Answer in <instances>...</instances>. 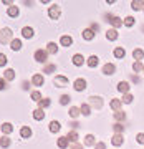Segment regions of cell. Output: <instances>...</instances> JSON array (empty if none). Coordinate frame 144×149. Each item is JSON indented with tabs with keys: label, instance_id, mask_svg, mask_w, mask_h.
Listing matches in <instances>:
<instances>
[{
	"label": "cell",
	"instance_id": "1",
	"mask_svg": "<svg viewBox=\"0 0 144 149\" xmlns=\"http://www.w3.org/2000/svg\"><path fill=\"white\" fill-rule=\"evenodd\" d=\"M12 40H13L12 30L7 28V27H3L2 30H0V43H2V45H7V43H12Z\"/></svg>",
	"mask_w": 144,
	"mask_h": 149
},
{
	"label": "cell",
	"instance_id": "2",
	"mask_svg": "<svg viewBox=\"0 0 144 149\" xmlns=\"http://www.w3.org/2000/svg\"><path fill=\"white\" fill-rule=\"evenodd\" d=\"M33 58H35V61H38V63L47 65V60H48L47 50H37V52H35V55H33Z\"/></svg>",
	"mask_w": 144,
	"mask_h": 149
},
{
	"label": "cell",
	"instance_id": "3",
	"mask_svg": "<svg viewBox=\"0 0 144 149\" xmlns=\"http://www.w3.org/2000/svg\"><path fill=\"white\" fill-rule=\"evenodd\" d=\"M60 13H61V10H60V7L56 5V3H53V5L48 8V17H50L51 20H58Z\"/></svg>",
	"mask_w": 144,
	"mask_h": 149
},
{
	"label": "cell",
	"instance_id": "4",
	"mask_svg": "<svg viewBox=\"0 0 144 149\" xmlns=\"http://www.w3.org/2000/svg\"><path fill=\"white\" fill-rule=\"evenodd\" d=\"M90 106L96 108V109H101L103 108V98L101 96H90Z\"/></svg>",
	"mask_w": 144,
	"mask_h": 149
},
{
	"label": "cell",
	"instance_id": "5",
	"mask_svg": "<svg viewBox=\"0 0 144 149\" xmlns=\"http://www.w3.org/2000/svg\"><path fill=\"white\" fill-rule=\"evenodd\" d=\"M106 17H108V22H109L114 28H119V27L124 25V20H121L119 17H116V15H106Z\"/></svg>",
	"mask_w": 144,
	"mask_h": 149
},
{
	"label": "cell",
	"instance_id": "6",
	"mask_svg": "<svg viewBox=\"0 0 144 149\" xmlns=\"http://www.w3.org/2000/svg\"><path fill=\"white\" fill-rule=\"evenodd\" d=\"M68 78L66 76H61V74H58V76H55V80H53V85L55 86H58V88H65V86H68Z\"/></svg>",
	"mask_w": 144,
	"mask_h": 149
},
{
	"label": "cell",
	"instance_id": "7",
	"mask_svg": "<svg viewBox=\"0 0 144 149\" xmlns=\"http://www.w3.org/2000/svg\"><path fill=\"white\" fill-rule=\"evenodd\" d=\"M86 86H88V83H86L85 78H76L75 83H73V88H75L76 91H85Z\"/></svg>",
	"mask_w": 144,
	"mask_h": 149
},
{
	"label": "cell",
	"instance_id": "8",
	"mask_svg": "<svg viewBox=\"0 0 144 149\" xmlns=\"http://www.w3.org/2000/svg\"><path fill=\"white\" fill-rule=\"evenodd\" d=\"M43 83H45V78H43L42 73H35L32 76V85L33 86H43Z\"/></svg>",
	"mask_w": 144,
	"mask_h": 149
},
{
	"label": "cell",
	"instance_id": "9",
	"mask_svg": "<svg viewBox=\"0 0 144 149\" xmlns=\"http://www.w3.org/2000/svg\"><path fill=\"white\" fill-rule=\"evenodd\" d=\"M129 90H131L129 81H119V83H118V91H119V93L126 95V93H129Z\"/></svg>",
	"mask_w": 144,
	"mask_h": 149
},
{
	"label": "cell",
	"instance_id": "10",
	"mask_svg": "<svg viewBox=\"0 0 144 149\" xmlns=\"http://www.w3.org/2000/svg\"><path fill=\"white\" fill-rule=\"evenodd\" d=\"M116 73V66L113 63H106L103 66V74H108V76H111V74Z\"/></svg>",
	"mask_w": 144,
	"mask_h": 149
},
{
	"label": "cell",
	"instance_id": "11",
	"mask_svg": "<svg viewBox=\"0 0 144 149\" xmlns=\"http://www.w3.org/2000/svg\"><path fill=\"white\" fill-rule=\"evenodd\" d=\"M60 45H61V47H65V48L71 47V45H73V38L70 37V35H63V37L60 38Z\"/></svg>",
	"mask_w": 144,
	"mask_h": 149
},
{
	"label": "cell",
	"instance_id": "12",
	"mask_svg": "<svg viewBox=\"0 0 144 149\" xmlns=\"http://www.w3.org/2000/svg\"><path fill=\"white\" fill-rule=\"evenodd\" d=\"M95 35H96V33L93 32L91 28H85V30H83V33H81V37L85 38V40H88V42H91V40L95 38Z\"/></svg>",
	"mask_w": 144,
	"mask_h": 149
},
{
	"label": "cell",
	"instance_id": "13",
	"mask_svg": "<svg viewBox=\"0 0 144 149\" xmlns=\"http://www.w3.org/2000/svg\"><path fill=\"white\" fill-rule=\"evenodd\" d=\"M48 129H50V133H58L60 129H61V124H60V121L53 119V121L50 123V126H48Z\"/></svg>",
	"mask_w": 144,
	"mask_h": 149
},
{
	"label": "cell",
	"instance_id": "14",
	"mask_svg": "<svg viewBox=\"0 0 144 149\" xmlns=\"http://www.w3.org/2000/svg\"><path fill=\"white\" fill-rule=\"evenodd\" d=\"M66 139H68L70 143H78V133H76L75 129H70L68 131V134H66Z\"/></svg>",
	"mask_w": 144,
	"mask_h": 149
},
{
	"label": "cell",
	"instance_id": "15",
	"mask_svg": "<svg viewBox=\"0 0 144 149\" xmlns=\"http://www.w3.org/2000/svg\"><path fill=\"white\" fill-rule=\"evenodd\" d=\"M121 100H118V98H111V101H109V106H111V109H114V111H121L119 108H121Z\"/></svg>",
	"mask_w": 144,
	"mask_h": 149
},
{
	"label": "cell",
	"instance_id": "16",
	"mask_svg": "<svg viewBox=\"0 0 144 149\" xmlns=\"http://www.w3.org/2000/svg\"><path fill=\"white\" fill-rule=\"evenodd\" d=\"M71 61H73V65H75V66H81V65L85 63V58H83V55L76 53V55H73Z\"/></svg>",
	"mask_w": 144,
	"mask_h": 149
},
{
	"label": "cell",
	"instance_id": "17",
	"mask_svg": "<svg viewBox=\"0 0 144 149\" xmlns=\"http://www.w3.org/2000/svg\"><path fill=\"white\" fill-rule=\"evenodd\" d=\"M47 53L56 55V53H58V45H56V43H53V42H50V43L47 45Z\"/></svg>",
	"mask_w": 144,
	"mask_h": 149
},
{
	"label": "cell",
	"instance_id": "18",
	"mask_svg": "<svg viewBox=\"0 0 144 149\" xmlns=\"http://www.w3.org/2000/svg\"><path fill=\"white\" fill-rule=\"evenodd\" d=\"M118 37H119V35H118V30H116V28H109V30L106 32V38H108V40H111V42L118 40Z\"/></svg>",
	"mask_w": 144,
	"mask_h": 149
},
{
	"label": "cell",
	"instance_id": "19",
	"mask_svg": "<svg viewBox=\"0 0 144 149\" xmlns=\"http://www.w3.org/2000/svg\"><path fill=\"white\" fill-rule=\"evenodd\" d=\"M131 8H133V10H144V2L143 0H133V2H131Z\"/></svg>",
	"mask_w": 144,
	"mask_h": 149
},
{
	"label": "cell",
	"instance_id": "20",
	"mask_svg": "<svg viewBox=\"0 0 144 149\" xmlns=\"http://www.w3.org/2000/svg\"><path fill=\"white\" fill-rule=\"evenodd\" d=\"M20 136H22L23 139L32 138V128H28V126H23V128L20 129Z\"/></svg>",
	"mask_w": 144,
	"mask_h": 149
},
{
	"label": "cell",
	"instance_id": "21",
	"mask_svg": "<svg viewBox=\"0 0 144 149\" xmlns=\"http://www.w3.org/2000/svg\"><path fill=\"white\" fill-rule=\"evenodd\" d=\"M68 114H70V118H71V119H76V118H78V116L81 114V111H80V108L71 106V108L68 109Z\"/></svg>",
	"mask_w": 144,
	"mask_h": 149
},
{
	"label": "cell",
	"instance_id": "22",
	"mask_svg": "<svg viewBox=\"0 0 144 149\" xmlns=\"http://www.w3.org/2000/svg\"><path fill=\"white\" fill-rule=\"evenodd\" d=\"M32 114H33V118H35L37 121H42L43 118H45V111H43V109H40V108H37V109H33V111H32Z\"/></svg>",
	"mask_w": 144,
	"mask_h": 149
},
{
	"label": "cell",
	"instance_id": "23",
	"mask_svg": "<svg viewBox=\"0 0 144 149\" xmlns=\"http://www.w3.org/2000/svg\"><path fill=\"white\" fill-rule=\"evenodd\" d=\"M68 139H66V136H61V138H58V141H56V146H58L60 149H66L68 148Z\"/></svg>",
	"mask_w": 144,
	"mask_h": 149
},
{
	"label": "cell",
	"instance_id": "24",
	"mask_svg": "<svg viewBox=\"0 0 144 149\" xmlns=\"http://www.w3.org/2000/svg\"><path fill=\"white\" fill-rule=\"evenodd\" d=\"M113 55H114L116 58H124L126 50H124V47H116V48H114V52H113Z\"/></svg>",
	"mask_w": 144,
	"mask_h": 149
},
{
	"label": "cell",
	"instance_id": "25",
	"mask_svg": "<svg viewBox=\"0 0 144 149\" xmlns=\"http://www.w3.org/2000/svg\"><path fill=\"white\" fill-rule=\"evenodd\" d=\"M111 143L114 144V146H121V144L124 143V138H123V134H114L111 138Z\"/></svg>",
	"mask_w": 144,
	"mask_h": 149
},
{
	"label": "cell",
	"instance_id": "26",
	"mask_svg": "<svg viewBox=\"0 0 144 149\" xmlns=\"http://www.w3.org/2000/svg\"><path fill=\"white\" fill-rule=\"evenodd\" d=\"M98 63H99V58H98L96 55H91L90 58H88V66H90V68H96Z\"/></svg>",
	"mask_w": 144,
	"mask_h": 149
},
{
	"label": "cell",
	"instance_id": "27",
	"mask_svg": "<svg viewBox=\"0 0 144 149\" xmlns=\"http://www.w3.org/2000/svg\"><path fill=\"white\" fill-rule=\"evenodd\" d=\"M3 78H5V81H12L13 78H15V70L7 68V70H5V73H3Z\"/></svg>",
	"mask_w": 144,
	"mask_h": 149
},
{
	"label": "cell",
	"instance_id": "28",
	"mask_svg": "<svg viewBox=\"0 0 144 149\" xmlns=\"http://www.w3.org/2000/svg\"><path fill=\"white\" fill-rule=\"evenodd\" d=\"M10 48L13 50V52H18V50H22V40H18V38H13L10 43Z\"/></svg>",
	"mask_w": 144,
	"mask_h": 149
},
{
	"label": "cell",
	"instance_id": "29",
	"mask_svg": "<svg viewBox=\"0 0 144 149\" xmlns=\"http://www.w3.org/2000/svg\"><path fill=\"white\" fill-rule=\"evenodd\" d=\"M33 28L32 27H23L22 28V35H23V38H32L33 37Z\"/></svg>",
	"mask_w": 144,
	"mask_h": 149
},
{
	"label": "cell",
	"instance_id": "30",
	"mask_svg": "<svg viewBox=\"0 0 144 149\" xmlns=\"http://www.w3.org/2000/svg\"><path fill=\"white\" fill-rule=\"evenodd\" d=\"M18 13H20V10H18V7H10L8 10H7V15L10 17V18H15V17H18Z\"/></svg>",
	"mask_w": 144,
	"mask_h": 149
},
{
	"label": "cell",
	"instance_id": "31",
	"mask_svg": "<svg viewBox=\"0 0 144 149\" xmlns=\"http://www.w3.org/2000/svg\"><path fill=\"white\" fill-rule=\"evenodd\" d=\"M144 56V52L141 50V48H136V50H133V58L136 60V61H141Z\"/></svg>",
	"mask_w": 144,
	"mask_h": 149
},
{
	"label": "cell",
	"instance_id": "32",
	"mask_svg": "<svg viewBox=\"0 0 144 149\" xmlns=\"http://www.w3.org/2000/svg\"><path fill=\"white\" fill-rule=\"evenodd\" d=\"M80 111H81L83 116H90V114H91V106H90V104H86V103H83V104L80 106Z\"/></svg>",
	"mask_w": 144,
	"mask_h": 149
},
{
	"label": "cell",
	"instance_id": "33",
	"mask_svg": "<svg viewBox=\"0 0 144 149\" xmlns=\"http://www.w3.org/2000/svg\"><path fill=\"white\" fill-rule=\"evenodd\" d=\"M0 129H2V133L3 134H10L12 131H13V126H12L10 123H3V124L0 126Z\"/></svg>",
	"mask_w": 144,
	"mask_h": 149
},
{
	"label": "cell",
	"instance_id": "34",
	"mask_svg": "<svg viewBox=\"0 0 144 149\" xmlns=\"http://www.w3.org/2000/svg\"><path fill=\"white\" fill-rule=\"evenodd\" d=\"M10 144H12V141H10V138H8V136H5V134H3V136L0 138V148H8Z\"/></svg>",
	"mask_w": 144,
	"mask_h": 149
},
{
	"label": "cell",
	"instance_id": "35",
	"mask_svg": "<svg viewBox=\"0 0 144 149\" xmlns=\"http://www.w3.org/2000/svg\"><path fill=\"white\" fill-rule=\"evenodd\" d=\"M56 71V65L53 63H47L43 66V73H55Z\"/></svg>",
	"mask_w": 144,
	"mask_h": 149
},
{
	"label": "cell",
	"instance_id": "36",
	"mask_svg": "<svg viewBox=\"0 0 144 149\" xmlns=\"http://www.w3.org/2000/svg\"><path fill=\"white\" fill-rule=\"evenodd\" d=\"M113 118H114L118 123H121V121H124V119H126V113H124V111H116L114 114H113Z\"/></svg>",
	"mask_w": 144,
	"mask_h": 149
},
{
	"label": "cell",
	"instance_id": "37",
	"mask_svg": "<svg viewBox=\"0 0 144 149\" xmlns=\"http://www.w3.org/2000/svg\"><path fill=\"white\" fill-rule=\"evenodd\" d=\"M48 106H50V100H48V98H42V100L38 101V108H40V109H45V108H48Z\"/></svg>",
	"mask_w": 144,
	"mask_h": 149
},
{
	"label": "cell",
	"instance_id": "38",
	"mask_svg": "<svg viewBox=\"0 0 144 149\" xmlns=\"http://www.w3.org/2000/svg\"><path fill=\"white\" fill-rule=\"evenodd\" d=\"M85 144H86V146H93V144H96L95 136H93V134H86V136H85Z\"/></svg>",
	"mask_w": 144,
	"mask_h": 149
},
{
	"label": "cell",
	"instance_id": "39",
	"mask_svg": "<svg viewBox=\"0 0 144 149\" xmlns=\"http://www.w3.org/2000/svg\"><path fill=\"white\" fill-rule=\"evenodd\" d=\"M133 70H134V73H139V71H144V65L141 63V61H134V63H133Z\"/></svg>",
	"mask_w": 144,
	"mask_h": 149
},
{
	"label": "cell",
	"instance_id": "40",
	"mask_svg": "<svg viewBox=\"0 0 144 149\" xmlns=\"http://www.w3.org/2000/svg\"><path fill=\"white\" fill-rule=\"evenodd\" d=\"M134 100V96L131 95V93H126V95H123V98H121V101L126 103V104H129V103H133Z\"/></svg>",
	"mask_w": 144,
	"mask_h": 149
},
{
	"label": "cell",
	"instance_id": "41",
	"mask_svg": "<svg viewBox=\"0 0 144 149\" xmlns=\"http://www.w3.org/2000/svg\"><path fill=\"white\" fill-rule=\"evenodd\" d=\"M113 129H114V133L116 134H121L124 131V126L121 124V123H114V124H113Z\"/></svg>",
	"mask_w": 144,
	"mask_h": 149
},
{
	"label": "cell",
	"instance_id": "42",
	"mask_svg": "<svg viewBox=\"0 0 144 149\" xmlns=\"http://www.w3.org/2000/svg\"><path fill=\"white\" fill-rule=\"evenodd\" d=\"M30 98H32V101H40V100H42V93H40V91H32V95H30Z\"/></svg>",
	"mask_w": 144,
	"mask_h": 149
},
{
	"label": "cell",
	"instance_id": "43",
	"mask_svg": "<svg viewBox=\"0 0 144 149\" xmlns=\"http://www.w3.org/2000/svg\"><path fill=\"white\" fill-rule=\"evenodd\" d=\"M70 101H71V98H70L68 95H61L60 96V103H61V104H70Z\"/></svg>",
	"mask_w": 144,
	"mask_h": 149
},
{
	"label": "cell",
	"instance_id": "44",
	"mask_svg": "<svg viewBox=\"0 0 144 149\" xmlns=\"http://www.w3.org/2000/svg\"><path fill=\"white\" fill-rule=\"evenodd\" d=\"M134 17H126V18H124V25H126V27H133L134 25Z\"/></svg>",
	"mask_w": 144,
	"mask_h": 149
},
{
	"label": "cell",
	"instance_id": "45",
	"mask_svg": "<svg viewBox=\"0 0 144 149\" xmlns=\"http://www.w3.org/2000/svg\"><path fill=\"white\" fill-rule=\"evenodd\" d=\"M7 61H8V58H7V55L5 53H0V68L2 66H5Z\"/></svg>",
	"mask_w": 144,
	"mask_h": 149
},
{
	"label": "cell",
	"instance_id": "46",
	"mask_svg": "<svg viewBox=\"0 0 144 149\" xmlns=\"http://www.w3.org/2000/svg\"><path fill=\"white\" fill-rule=\"evenodd\" d=\"M136 141H138V144H144V133L136 134Z\"/></svg>",
	"mask_w": 144,
	"mask_h": 149
},
{
	"label": "cell",
	"instance_id": "47",
	"mask_svg": "<svg viewBox=\"0 0 144 149\" xmlns=\"http://www.w3.org/2000/svg\"><path fill=\"white\" fill-rule=\"evenodd\" d=\"M5 88H7V81H5V78H0V91L5 90Z\"/></svg>",
	"mask_w": 144,
	"mask_h": 149
},
{
	"label": "cell",
	"instance_id": "48",
	"mask_svg": "<svg viewBox=\"0 0 144 149\" xmlns=\"http://www.w3.org/2000/svg\"><path fill=\"white\" fill-rule=\"evenodd\" d=\"M95 149H106V144L99 141V143H96V144H95Z\"/></svg>",
	"mask_w": 144,
	"mask_h": 149
},
{
	"label": "cell",
	"instance_id": "49",
	"mask_svg": "<svg viewBox=\"0 0 144 149\" xmlns=\"http://www.w3.org/2000/svg\"><path fill=\"white\" fill-rule=\"evenodd\" d=\"M91 30H93V32H99V25H98V23H91Z\"/></svg>",
	"mask_w": 144,
	"mask_h": 149
},
{
	"label": "cell",
	"instance_id": "50",
	"mask_svg": "<svg viewBox=\"0 0 144 149\" xmlns=\"http://www.w3.org/2000/svg\"><path fill=\"white\" fill-rule=\"evenodd\" d=\"M71 149H83V146L80 143H75V144H71Z\"/></svg>",
	"mask_w": 144,
	"mask_h": 149
},
{
	"label": "cell",
	"instance_id": "51",
	"mask_svg": "<svg viewBox=\"0 0 144 149\" xmlns=\"http://www.w3.org/2000/svg\"><path fill=\"white\" fill-rule=\"evenodd\" d=\"M2 3H3V5H8V8H10V7H13V2H10V0H3Z\"/></svg>",
	"mask_w": 144,
	"mask_h": 149
},
{
	"label": "cell",
	"instance_id": "52",
	"mask_svg": "<svg viewBox=\"0 0 144 149\" xmlns=\"http://www.w3.org/2000/svg\"><path fill=\"white\" fill-rule=\"evenodd\" d=\"M131 81H133V83H139L141 80H139L138 76H134V74H133V76H131Z\"/></svg>",
	"mask_w": 144,
	"mask_h": 149
},
{
	"label": "cell",
	"instance_id": "53",
	"mask_svg": "<svg viewBox=\"0 0 144 149\" xmlns=\"http://www.w3.org/2000/svg\"><path fill=\"white\" fill-rule=\"evenodd\" d=\"M22 88H23V90H28V88H30V81H25V83H23V86H22Z\"/></svg>",
	"mask_w": 144,
	"mask_h": 149
},
{
	"label": "cell",
	"instance_id": "54",
	"mask_svg": "<svg viewBox=\"0 0 144 149\" xmlns=\"http://www.w3.org/2000/svg\"><path fill=\"white\" fill-rule=\"evenodd\" d=\"M143 12H144V10H143Z\"/></svg>",
	"mask_w": 144,
	"mask_h": 149
}]
</instances>
